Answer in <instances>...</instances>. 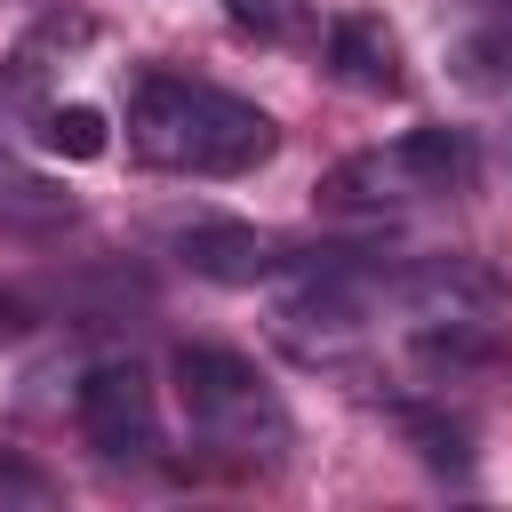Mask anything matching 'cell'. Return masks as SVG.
<instances>
[{
	"instance_id": "5b68a950",
	"label": "cell",
	"mask_w": 512,
	"mask_h": 512,
	"mask_svg": "<svg viewBox=\"0 0 512 512\" xmlns=\"http://www.w3.org/2000/svg\"><path fill=\"white\" fill-rule=\"evenodd\" d=\"M176 256H184L200 280H216V288H256V280H272V272L288 264L256 224H232V216L184 224V232H176Z\"/></svg>"
},
{
	"instance_id": "7a4b0ae2",
	"label": "cell",
	"mask_w": 512,
	"mask_h": 512,
	"mask_svg": "<svg viewBox=\"0 0 512 512\" xmlns=\"http://www.w3.org/2000/svg\"><path fill=\"white\" fill-rule=\"evenodd\" d=\"M176 400H184V416L208 448H224L240 464H280L288 456V408L256 376V360H240L224 344H184L176 352Z\"/></svg>"
},
{
	"instance_id": "9c48e42d",
	"label": "cell",
	"mask_w": 512,
	"mask_h": 512,
	"mask_svg": "<svg viewBox=\"0 0 512 512\" xmlns=\"http://www.w3.org/2000/svg\"><path fill=\"white\" fill-rule=\"evenodd\" d=\"M224 16L248 40H296L304 32V0H224Z\"/></svg>"
},
{
	"instance_id": "3957f363",
	"label": "cell",
	"mask_w": 512,
	"mask_h": 512,
	"mask_svg": "<svg viewBox=\"0 0 512 512\" xmlns=\"http://www.w3.org/2000/svg\"><path fill=\"white\" fill-rule=\"evenodd\" d=\"M464 184H472V136L464 128H408L384 152L336 160L320 176V208L384 216V208H408V200H432V192H464Z\"/></svg>"
},
{
	"instance_id": "277c9868",
	"label": "cell",
	"mask_w": 512,
	"mask_h": 512,
	"mask_svg": "<svg viewBox=\"0 0 512 512\" xmlns=\"http://www.w3.org/2000/svg\"><path fill=\"white\" fill-rule=\"evenodd\" d=\"M72 408H80V432H88L96 456H120V464H128V456H152V448H160L152 376H144L136 360H96V368L80 376Z\"/></svg>"
},
{
	"instance_id": "52a82bcc",
	"label": "cell",
	"mask_w": 512,
	"mask_h": 512,
	"mask_svg": "<svg viewBox=\"0 0 512 512\" xmlns=\"http://www.w3.org/2000/svg\"><path fill=\"white\" fill-rule=\"evenodd\" d=\"M40 144H48L56 160H104L112 128H104L96 104H56V112H40Z\"/></svg>"
},
{
	"instance_id": "30bf717a",
	"label": "cell",
	"mask_w": 512,
	"mask_h": 512,
	"mask_svg": "<svg viewBox=\"0 0 512 512\" xmlns=\"http://www.w3.org/2000/svg\"><path fill=\"white\" fill-rule=\"evenodd\" d=\"M456 64H464V80H480V88L512 80V24H496V32H472V40L456 48Z\"/></svg>"
},
{
	"instance_id": "8fae6325",
	"label": "cell",
	"mask_w": 512,
	"mask_h": 512,
	"mask_svg": "<svg viewBox=\"0 0 512 512\" xmlns=\"http://www.w3.org/2000/svg\"><path fill=\"white\" fill-rule=\"evenodd\" d=\"M24 328H32V312H24V304H16V296H8V288H0V344H16V336H24Z\"/></svg>"
},
{
	"instance_id": "7c38bea8",
	"label": "cell",
	"mask_w": 512,
	"mask_h": 512,
	"mask_svg": "<svg viewBox=\"0 0 512 512\" xmlns=\"http://www.w3.org/2000/svg\"><path fill=\"white\" fill-rule=\"evenodd\" d=\"M496 8H504V16H512V0H496Z\"/></svg>"
},
{
	"instance_id": "8992f818",
	"label": "cell",
	"mask_w": 512,
	"mask_h": 512,
	"mask_svg": "<svg viewBox=\"0 0 512 512\" xmlns=\"http://www.w3.org/2000/svg\"><path fill=\"white\" fill-rule=\"evenodd\" d=\"M328 72L352 96H400L408 88V64H400V40L384 16H336L328 24Z\"/></svg>"
},
{
	"instance_id": "6da1fadb",
	"label": "cell",
	"mask_w": 512,
	"mask_h": 512,
	"mask_svg": "<svg viewBox=\"0 0 512 512\" xmlns=\"http://www.w3.org/2000/svg\"><path fill=\"white\" fill-rule=\"evenodd\" d=\"M128 144L176 176H248L256 160H272L280 128H272V112H256L232 88H208L184 72H144L128 96Z\"/></svg>"
},
{
	"instance_id": "ba28073f",
	"label": "cell",
	"mask_w": 512,
	"mask_h": 512,
	"mask_svg": "<svg viewBox=\"0 0 512 512\" xmlns=\"http://www.w3.org/2000/svg\"><path fill=\"white\" fill-rule=\"evenodd\" d=\"M88 40H96V24H88V16H64V8H56V16H40V24L24 32V48H16V80H40V72H48V56H72V48H88Z\"/></svg>"
}]
</instances>
